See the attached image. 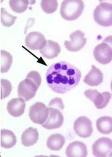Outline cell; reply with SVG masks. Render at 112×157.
<instances>
[{"instance_id":"obj_1","label":"cell","mask_w":112,"mask_h":157,"mask_svg":"<svg viewBox=\"0 0 112 157\" xmlns=\"http://www.w3.org/2000/svg\"><path fill=\"white\" fill-rule=\"evenodd\" d=\"M81 78L79 69L67 62L53 63L46 74L48 86L58 94H65L73 89L79 84Z\"/></svg>"},{"instance_id":"obj_2","label":"cell","mask_w":112,"mask_h":157,"mask_svg":"<svg viewBox=\"0 0 112 157\" xmlns=\"http://www.w3.org/2000/svg\"><path fill=\"white\" fill-rule=\"evenodd\" d=\"M84 7L81 0H64L61 3L60 14L66 21H75L81 15Z\"/></svg>"},{"instance_id":"obj_3","label":"cell","mask_w":112,"mask_h":157,"mask_svg":"<svg viewBox=\"0 0 112 157\" xmlns=\"http://www.w3.org/2000/svg\"><path fill=\"white\" fill-rule=\"evenodd\" d=\"M94 21L99 25L104 27L112 24V6L110 3L100 2L94 11Z\"/></svg>"},{"instance_id":"obj_4","label":"cell","mask_w":112,"mask_h":157,"mask_svg":"<svg viewBox=\"0 0 112 157\" xmlns=\"http://www.w3.org/2000/svg\"><path fill=\"white\" fill-rule=\"evenodd\" d=\"M50 109L44 104L36 102L30 107L29 117L31 120L35 124H42L46 122L49 117Z\"/></svg>"},{"instance_id":"obj_5","label":"cell","mask_w":112,"mask_h":157,"mask_svg":"<svg viewBox=\"0 0 112 157\" xmlns=\"http://www.w3.org/2000/svg\"><path fill=\"white\" fill-rule=\"evenodd\" d=\"M85 96L94 103L97 109H102L107 106L110 102L111 94L109 92L100 93L97 90L88 89L84 92Z\"/></svg>"},{"instance_id":"obj_6","label":"cell","mask_w":112,"mask_h":157,"mask_svg":"<svg viewBox=\"0 0 112 157\" xmlns=\"http://www.w3.org/2000/svg\"><path fill=\"white\" fill-rule=\"evenodd\" d=\"M38 89V87L32 80L25 78L18 86L19 98H22L25 101H28L35 96Z\"/></svg>"},{"instance_id":"obj_7","label":"cell","mask_w":112,"mask_h":157,"mask_svg":"<svg viewBox=\"0 0 112 157\" xmlns=\"http://www.w3.org/2000/svg\"><path fill=\"white\" fill-rule=\"evenodd\" d=\"M71 41H65L64 45L67 50L71 52H77L84 47L87 39L85 37V33L81 30H77L70 34Z\"/></svg>"},{"instance_id":"obj_8","label":"cell","mask_w":112,"mask_h":157,"mask_svg":"<svg viewBox=\"0 0 112 157\" xmlns=\"http://www.w3.org/2000/svg\"><path fill=\"white\" fill-rule=\"evenodd\" d=\"M112 141L108 137H101L97 140L92 145V153L96 157L111 156Z\"/></svg>"},{"instance_id":"obj_9","label":"cell","mask_w":112,"mask_h":157,"mask_svg":"<svg viewBox=\"0 0 112 157\" xmlns=\"http://www.w3.org/2000/svg\"><path fill=\"white\" fill-rule=\"evenodd\" d=\"M73 128L77 136L82 138L90 137L93 132L92 122L86 117H80L76 119Z\"/></svg>"},{"instance_id":"obj_10","label":"cell","mask_w":112,"mask_h":157,"mask_svg":"<svg viewBox=\"0 0 112 157\" xmlns=\"http://www.w3.org/2000/svg\"><path fill=\"white\" fill-rule=\"evenodd\" d=\"M95 60L101 64H108L112 60V48L106 43H102L97 45L94 50Z\"/></svg>"},{"instance_id":"obj_11","label":"cell","mask_w":112,"mask_h":157,"mask_svg":"<svg viewBox=\"0 0 112 157\" xmlns=\"http://www.w3.org/2000/svg\"><path fill=\"white\" fill-rule=\"evenodd\" d=\"M47 41L44 36L40 32H30L25 38V45L31 50H41L44 47Z\"/></svg>"},{"instance_id":"obj_12","label":"cell","mask_w":112,"mask_h":157,"mask_svg":"<svg viewBox=\"0 0 112 157\" xmlns=\"http://www.w3.org/2000/svg\"><path fill=\"white\" fill-rule=\"evenodd\" d=\"M50 113L46 122L42 124V126L48 130L57 129L60 128L64 121V118L61 112L53 107H49Z\"/></svg>"},{"instance_id":"obj_13","label":"cell","mask_w":112,"mask_h":157,"mask_svg":"<svg viewBox=\"0 0 112 157\" xmlns=\"http://www.w3.org/2000/svg\"><path fill=\"white\" fill-rule=\"evenodd\" d=\"M25 100L22 98H13L7 103V110L12 117H19L25 113Z\"/></svg>"},{"instance_id":"obj_14","label":"cell","mask_w":112,"mask_h":157,"mask_svg":"<svg viewBox=\"0 0 112 157\" xmlns=\"http://www.w3.org/2000/svg\"><path fill=\"white\" fill-rule=\"evenodd\" d=\"M65 155L68 157H86L88 155L87 147L81 141H73L67 146Z\"/></svg>"},{"instance_id":"obj_15","label":"cell","mask_w":112,"mask_h":157,"mask_svg":"<svg viewBox=\"0 0 112 157\" xmlns=\"http://www.w3.org/2000/svg\"><path fill=\"white\" fill-rule=\"evenodd\" d=\"M104 75L102 71L95 66L92 65L91 70L85 77L84 82L90 86H96L100 85L103 82Z\"/></svg>"},{"instance_id":"obj_16","label":"cell","mask_w":112,"mask_h":157,"mask_svg":"<svg viewBox=\"0 0 112 157\" xmlns=\"http://www.w3.org/2000/svg\"><path fill=\"white\" fill-rule=\"evenodd\" d=\"M41 55L47 59L56 58L61 52V47L59 43L52 40H48L46 46L40 50Z\"/></svg>"},{"instance_id":"obj_17","label":"cell","mask_w":112,"mask_h":157,"mask_svg":"<svg viewBox=\"0 0 112 157\" xmlns=\"http://www.w3.org/2000/svg\"><path fill=\"white\" fill-rule=\"evenodd\" d=\"M17 143V137L13 132L7 129L0 131V145L5 149H11Z\"/></svg>"},{"instance_id":"obj_18","label":"cell","mask_w":112,"mask_h":157,"mask_svg":"<svg viewBox=\"0 0 112 157\" xmlns=\"http://www.w3.org/2000/svg\"><path fill=\"white\" fill-rule=\"evenodd\" d=\"M39 134L38 130L35 128H28L23 132L21 136V143L25 147H30L36 144L38 140Z\"/></svg>"},{"instance_id":"obj_19","label":"cell","mask_w":112,"mask_h":157,"mask_svg":"<svg viewBox=\"0 0 112 157\" xmlns=\"http://www.w3.org/2000/svg\"><path fill=\"white\" fill-rule=\"evenodd\" d=\"M65 143L64 136L60 134H52L48 138L47 147L52 151H59Z\"/></svg>"},{"instance_id":"obj_20","label":"cell","mask_w":112,"mask_h":157,"mask_svg":"<svg viewBox=\"0 0 112 157\" xmlns=\"http://www.w3.org/2000/svg\"><path fill=\"white\" fill-rule=\"evenodd\" d=\"M97 130L101 134H110L112 132V119L111 117H102L96 121Z\"/></svg>"},{"instance_id":"obj_21","label":"cell","mask_w":112,"mask_h":157,"mask_svg":"<svg viewBox=\"0 0 112 157\" xmlns=\"http://www.w3.org/2000/svg\"><path fill=\"white\" fill-rule=\"evenodd\" d=\"M13 63V56L9 52L0 51V71L1 73H7L10 70Z\"/></svg>"},{"instance_id":"obj_22","label":"cell","mask_w":112,"mask_h":157,"mask_svg":"<svg viewBox=\"0 0 112 157\" xmlns=\"http://www.w3.org/2000/svg\"><path fill=\"white\" fill-rule=\"evenodd\" d=\"M29 3L30 2L27 0H10L9 2L11 9L17 13L25 12L28 8Z\"/></svg>"},{"instance_id":"obj_23","label":"cell","mask_w":112,"mask_h":157,"mask_svg":"<svg viewBox=\"0 0 112 157\" xmlns=\"http://www.w3.org/2000/svg\"><path fill=\"white\" fill-rule=\"evenodd\" d=\"M0 19H1V22L5 27H10L13 26L15 22L17 17L13 16L12 14L8 13L6 9L1 8L0 9Z\"/></svg>"},{"instance_id":"obj_24","label":"cell","mask_w":112,"mask_h":157,"mask_svg":"<svg viewBox=\"0 0 112 157\" xmlns=\"http://www.w3.org/2000/svg\"><path fill=\"white\" fill-rule=\"evenodd\" d=\"M40 5L42 11L47 14L54 13L58 7L57 0H42Z\"/></svg>"},{"instance_id":"obj_25","label":"cell","mask_w":112,"mask_h":157,"mask_svg":"<svg viewBox=\"0 0 112 157\" xmlns=\"http://www.w3.org/2000/svg\"><path fill=\"white\" fill-rule=\"evenodd\" d=\"M0 85H1V88H0V89H1V93H0L1 98H0V99L3 100L10 95L12 90V85L10 81L5 79V78H1Z\"/></svg>"},{"instance_id":"obj_26","label":"cell","mask_w":112,"mask_h":157,"mask_svg":"<svg viewBox=\"0 0 112 157\" xmlns=\"http://www.w3.org/2000/svg\"><path fill=\"white\" fill-rule=\"evenodd\" d=\"M27 78H29V79L32 80L37 85L38 88L40 87L42 82V78H41L40 74L38 71H30L27 75Z\"/></svg>"},{"instance_id":"obj_27","label":"cell","mask_w":112,"mask_h":157,"mask_svg":"<svg viewBox=\"0 0 112 157\" xmlns=\"http://www.w3.org/2000/svg\"><path fill=\"white\" fill-rule=\"evenodd\" d=\"M48 107H55L60 110H63L64 109V104H63V102L60 98H54L50 101L49 104H48Z\"/></svg>"}]
</instances>
